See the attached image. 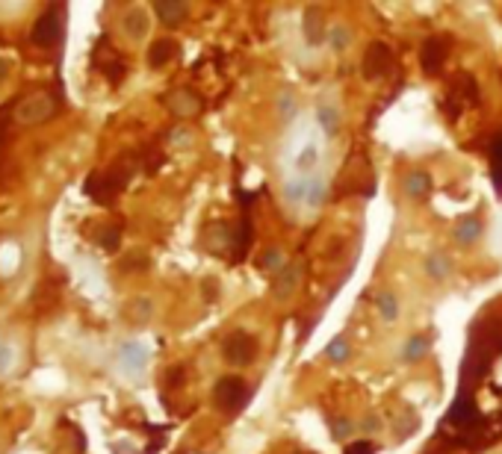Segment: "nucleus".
Masks as SVG:
<instances>
[{
  "label": "nucleus",
  "mask_w": 502,
  "mask_h": 454,
  "mask_svg": "<svg viewBox=\"0 0 502 454\" xmlns=\"http://www.w3.org/2000/svg\"><path fill=\"white\" fill-rule=\"evenodd\" d=\"M491 174H494V186L502 195V133L491 142Z\"/></svg>",
  "instance_id": "4468645a"
},
{
  "label": "nucleus",
  "mask_w": 502,
  "mask_h": 454,
  "mask_svg": "<svg viewBox=\"0 0 502 454\" xmlns=\"http://www.w3.org/2000/svg\"><path fill=\"white\" fill-rule=\"evenodd\" d=\"M4 133H6V121H0V142H4Z\"/></svg>",
  "instance_id": "bb28decb"
},
{
  "label": "nucleus",
  "mask_w": 502,
  "mask_h": 454,
  "mask_svg": "<svg viewBox=\"0 0 502 454\" xmlns=\"http://www.w3.org/2000/svg\"><path fill=\"white\" fill-rule=\"evenodd\" d=\"M177 42L175 39H157L154 44L148 47V65L151 68H163V65H169L175 56H177Z\"/></svg>",
  "instance_id": "1a4fd4ad"
},
{
  "label": "nucleus",
  "mask_w": 502,
  "mask_h": 454,
  "mask_svg": "<svg viewBox=\"0 0 502 454\" xmlns=\"http://www.w3.org/2000/svg\"><path fill=\"white\" fill-rule=\"evenodd\" d=\"M222 357L230 363V366H248V363H255L257 357V340L251 333L245 330H233L225 345H222Z\"/></svg>",
  "instance_id": "20e7f679"
},
{
  "label": "nucleus",
  "mask_w": 502,
  "mask_h": 454,
  "mask_svg": "<svg viewBox=\"0 0 502 454\" xmlns=\"http://www.w3.org/2000/svg\"><path fill=\"white\" fill-rule=\"evenodd\" d=\"M124 27H127V32H130V36H133V39H139V36H142V32L148 30V21H145V12H139V9H133V12L127 15V18H124Z\"/></svg>",
  "instance_id": "6ab92c4d"
},
{
  "label": "nucleus",
  "mask_w": 502,
  "mask_h": 454,
  "mask_svg": "<svg viewBox=\"0 0 502 454\" xmlns=\"http://www.w3.org/2000/svg\"><path fill=\"white\" fill-rule=\"evenodd\" d=\"M446 100H452V109L449 115L455 119V115L464 109V107H476L479 104V86H476V80L470 74H455L452 77V86H449V95Z\"/></svg>",
  "instance_id": "39448f33"
},
{
  "label": "nucleus",
  "mask_w": 502,
  "mask_h": 454,
  "mask_svg": "<svg viewBox=\"0 0 502 454\" xmlns=\"http://www.w3.org/2000/svg\"><path fill=\"white\" fill-rule=\"evenodd\" d=\"M313 165H316V145H305V150H301V157H298V168L308 172Z\"/></svg>",
  "instance_id": "4be33fe9"
},
{
  "label": "nucleus",
  "mask_w": 502,
  "mask_h": 454,
  "mask_svg": "<svg viewBox=\"0 0 502 454\" xmlns=\"http://www.w3.org/2000/svg\"><path fill=\"white\" fill-rule=\"evenodd\" d=\"M431 342H434V336H431V333L414 336V340L408 342V348H405V360H416L420 354H426V351L431 348Z\"/></svg>",
  "instance_id": "f3484780"
},
{
  "label": "nucleus",
  "mask_w": 502,
  "mask_h": 454,
  "mask_svg": "<svg viewBox=\"0 0 502 454\" xmlns=\"http://www.w3.org/2000/svg\"><path fill=\"white\" fill-rule=\"evenodd\" d=\"M30 39L36 47H57L59 39H62V12L59 6H50L47 12H42L36 24H33V32Z\"/></svg>",
  "instance_id": "7ed1b4c3"
},
{
  "label": "nucleus",
  "mask_w": 502,
  "mask_h": 454,
  "mask_svg": "<svg viewBox=\"0 0 502 454\" xmlns=\"http://www.w3.org/2000/svg\"><path fill=\"white\" fill-rule=\"evenodd\" d=\"M378 310H381V316L387 318V322H393V318H396V313H399L396 298H393L390 292H381V295H378Z\"/></svg>",
  "instance_id": "aec40b11"
},
{
  "label": "nucleus",
  "mask_w": 502,
  "mask_h": 454,
  "mask_svg": "<svg viewBox=\"0 0 502 454\" xmlns=\"http://www.w3.org/2000/svg\"><path fill=\"white\" fill-rule=\"evenodd\" d=\"M405 189H408L411 198H426L428 189H431V177H428L426 172H414V174H408V180H405Z\"/></svg>",
  "instance_id": "2eb2a0df"
},
{
  "label": "nucleus",
  "mask_w": 502,
  "mask_h": 454,
  "mask_svg": "<svg viewBox=\"0 0 502 454\" xmlns=\"http://www.w3.org/2000/svg\"><path fill=\"white\" fill-rule=\"evenodd\" d=\"M130 174H133L130 160H119L112 168H107V172H92L89 180L83 183V189H86V195L95 201V204L110 207L112 201H115V195L127 186Z\"/></svg>",
  "instance_id": "f257e3e1"
},
{
  "label": "nucleus",
  "mask_w": 502,
  "mask_h": 454,
  "mask_svg": "<svg viewBox=\"0 0 502 454\" xmlns=\"http://www.w3.org/2000/svg\"><path fill=\"white\" fill-rule=\"evenodd\" d=\"M119 237H122L119 227H100V230H98V237H95V242H98L100 248H104V251H110V254H112V251H119Z\"/></svg>",
  "instance_id": "a211bd4d"
},
{
  "label": "nucleus",
  "mask_w": 502,
  "mask_h": 454,
  "mask_svg": "<svg viewBox=\"0 0 502 454\" xmlns=\"http://www.w3.org/2000/svg\"><path fill=\"white\" fill-rule=\"evenodd\" d=\"M479 233H481V222H479L476 215L464 218V222L455 227V237H458V242H461V245H470V242H476Z\"/></svg>",
  "instance_id": "dca6fc26"
},
{
  "label": "nucleus",
  "mask_w": 502,
  "mask_h": 454,
  "mask_svg": "<svg viewBox=\"0 0 502 454\" xmlns=\"http://www.w3.org/2000/svg\"><path fill=\"white\" fill-rule=\"evenodd\" d=\"M169 109L177 112L180 119H189V115L201 112V97L189 89H177V92L169 95Z\"/></svg>",
  "instance_id": "6e6552de"
},
{
  "label": "nucleus",
  "mask_w": 502,
  "mask_h": 454,
  "mask_svg": "<svg viewBox=\"0 0 502 454\" xmlns=\"http://www.w3.org/2000/svg\"><path fill=\"white\" fill-rule=\"evenodd\" d=\"M346 454H375V446L373 443H351L346 448Z\"/></svg>",
  "instance_id": "b1692460"
},
{
  "label": "nucleus",
  "mask_w": 502,
  "mask_h": 454,
  "mask_svg": "<svg viewBox=\"0 0 502 454\" xmlns=\"http://www.w3.org/2000/svg\"><path fill=\"white\" fill-rule=\"evenodd\" d=\"M154 9H157L160 21L165 27H175V24H180L183 18H187V4H177V0H157Z\"/></svg>",
  "instance_id": "f8f14e48"
},
{
  "label": "nucleus",
  "mask_w": 502,
  "mask_h": 454,
  "mask_svg": "<svg viewBox=\"0 0 502 454\" xmlns=\"http://www.w3.org/2000/svg\"><path fill=\"white\" fill-rule=\"evenodd\" d=\"M393 68V50L387 42H373L363 54V77L366 80H378L384 74H390Z\"/></svg>",
  "instance_id": "423d86ee"
},
{
  "label": "nucleus",
  "mask_w": 502,
  "mask_h": 454,
  "mask_svg": "<svg viewBox=\"0 0 502 454\" xmlns=\"http://www.w3.org/2000/svg\"><path fill=\"white\" fill-rule=\"evenodd\" d=\"M426 272H428L431 277H443V275H446V260H443L440 254L428 257V260H426Z\"/></svg>",
  "instance_id": "412c9836"
},
{
  "label": "nucleus",
  "mask_w": 502,
  "mask_h": 454,
  "mask_svg": "<svg viewBox=\"0 0 502 454\" xmlns=\"http://www.w3.org/2000/svg\"><path fill=\"white\" fill-rule=\"evenodd\" d=\"M322 27H325L322 24V12L316 9V6H308V12H305V39L310 44H320L325 39V30Z\"/></svg>",
  "instance_id": "ddd939ff"
},
{
  "label": "nucleus",
  "mask_w": 502,
  "mask_h": 454,
  "mask_svg": "<svg viewBox=\"0 0 502 454\" xmlns=\"http://www.w3.org/2000/svg\"><path fill=\"white\" fill-rule=\"evenodd\" d=\"M346 351H349V348H346V342H343V340H334V342L328 345V357H334V360H343V357H346Z\"/></svg>",
  "instance_id": "5701e85b"
},
{
  "label": "nucleus",
  "mask_w": 502,
  "mask_h": 454,
  "mask_svg": "<svg viewBox=\"0 0 502 454\" xmlns=\"http://www.w3.org/2000/svg\"><path fill=\"white\" fill-rule=\"evenodd\" d=\"M50 112H54V107H50V97H30L27 104L18 109V119L24 124H36V121H45L50 119Z\"/></svg>",
  "instance_id": "9d476101"
},
{
  "label": "nucleus",
  "mask_w": 502,
  "mask_h": 454,
  "mask_svg": "<svg viewBox=\"0 0 502 454\" xmlns=\"http://www.w3.org/2000/svg\"><path fill=\"white\" fill-rule=\"evenodd\" d=\"M446 422H452L455 428H467V425H473L476 422V405H473V398H467L461 395L455 405H452L449 416H446Z\"/></svg>",
  "instance_id": "9b49d317"
},
{
  "label": "nucleus",
  "mask_w": 502,
  "mask_h": 454,
  "mask_svg": "<svg viewBox=\"0 0 502 454\" xmlns=\"http://www.w3.org/2000/svg\"><path fill=\"white\" fill-rule=\"evenodd\" d=\"M204 298H207V301H216V298H219V280H213V277L204 280Z\"/></svg>",
  "instance_id": "393cba45"
},
{
  "label": "nucleus",
  "mask_w": 502,
  "mask_h": 454,
  "mask_svg": "<svg viewBox=\"0 0 502 454\" xmlns=\"http://www.w3.org/2000/svg\"><path fill=\"white\" fill-rule=\"evenodd\" d=\"M446 56H449V39L443 36H431L420 47V65L426 74H440L446 65Z\"/></svg>",
  "instance_id": "0eeeda50"
},
{
  "label": "nucleus",
  "mask_w": 502,
  "mask_h": 454,
  "mask_svg": "<svg viewBox=\"0 0 502 454\" xmlns=\"http://www.w3.org/2000/svg\"><path fill=\"white\" fill-rule=\"evenodd\" d=\"M248 398H251L248 383L243 378H237V375L222 378L219 383H216V390H213V405L219 407L222 413H228V416L240 413L248 405Z\"/></svg>",
  "instance_id": "f03ea898"
},
{
  "label": "nucleus",
  "mask_w": 502,
  "mask_h": 454,
  "mask_svg": "<svg viewBox=\"0 0 502 454\" xmlns=\"http://www.w3.org/2000/svg\"><path fill=\"white\" fill-rule=\"evenodd\" d=\"M322 121H325V130H328V133H334V130H337V119H331L328 107H322Z\"/></svg>",
  "instance_id": "a878e982"
}]
</instances>
